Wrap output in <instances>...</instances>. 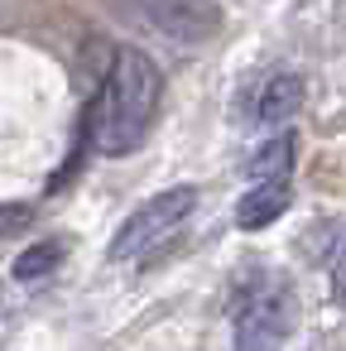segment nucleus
Here are the masks:
<instances>
[{"mask_svg":"<svg viewBox=\"0 0 346 351\" xmlns=\"http://www.w3.org/2000/svg\"><path fill=\"white\" fill-rule=\"evenodd\" d=\"M130 15L159 29L173 44H212L221 34V5L217 0H125Z\"/></svg>","mask_w":346,"mask_h":351,"instance_id":"obj_3","label":"nucleus"},{"mask_svg":"<svg viewBox=\"0 0 346 351\" xmlns=\"http://www.w3.org/2000/svg\"><path fill=\"white\" fill-rule=\"evenodd\" d=\"M288 332H293V293L284 284H274V289H260L255 298H245L231 351H284Z\"/></svg>","mask_w":346,"mask_h":351,"instance_id":"obj_4","label":"nucleus"},{"mask_svg":"<svg viewBox=\"0 0 346 351\" xmlns=\"http://www.w3.org/2000/svg\"><path fill=\"white\" fill-rule=\"evenodd\" d=\"M25 221H29V207H0V236L25 231Z\"/></svg>","mask_w":346,"mask_h":351,"instance_id":"obj_9","label":"nucleus"},{"mask_svg":"<svg viewBox=\"0 0 346 351\" xmlns=\"http://www.w3.org/2000/svg\"><path fill=\"white\" fill-rule=\"evenodd\" d=\"M58 260H63V241H39L15 260V279H39V274L58 269Z\"/></svg>","mask_w":346,"mask_h":351,"instance_id":"obj_8","label":"nucleus"},{"mask_svg":"<svg viewBox=\"0 0 346 351\" xmlns=\"http://www.w3.org/2000/svg\"><path fill=\"white\" fill-rule=\"evenodd\" d=\"M193 207H197V188H193V183H178V188L154 193V197L140 202V207L121 221V231L111 236V260L149 255L159 241H169V236L193 217Z\"/></svg>","mask_w":346,"mask_h":351,"instance_id":"obj_2","label":"nucleus"},{"mask_svg":"<svg viewBox=\"0 0 346 351\" xmlns=\"http://www.w3.org/2000/svg\"><path fill=\"white\" fill-rule=\"evenodd\" d=\"M288 169H293V135H274V140H264V145L255 149V159H250V178H255V183L288 178Z\"/></svg>","mask_w":346,"mask_h":351,"instance_id":"obj_7","label":"nucleus"},{"mask_svg":"<svg viewBox=\"0 0 346 351\" xmlns=\"http://www.w3.org/2000/svg\"><path fill=\"white\" fill-rule=\"evenodd\" d=\"M159 92H164L159 68L140 49H116L106 87L92 101V140H97V149L101 154H130L154 125Z\"/></svg>","mask_w":346,"mask_h":351,"instance_id":"obj_1","label":"nucleus"},{"mask_svg":"<svg viewBox=\"0 0 346 351\" xmlns=\"http://www.w3.org/2000/svg\"><path fill=\"white\" fill-rule=\"evenodd\" d=\"M332 293H336V303H346V241H341V250L332 260Z\"/></svg>","mask_w":346,"mask_h":351,"instance_id":"obj_10","label":"nucleus"},{"mask_svg":"<svg viewBox=\"0 0 346 351\" xmlns=\"http://www.w3.org/2000/svg\"><path fill=\"white\" fill-rule=\"evenodd\" d=\"M298 106H303V77H298V73H279V77L264 82L255 116H260L264 125H279V121H288Z\"/></svg>","mask_w":346,"mask_h":351,"instance_id":"obj_6","label":"nucleus"},{"mask_svg":"<svg viewBox=\"0 0 346 351\" xmlns=\"http://www.w3.org/2000/svg\"><path fill=\"white\" fill-rule=\"evenodd\" d=\"M293 202V188L288 178H274V183H255L240 202H236V226L240 231H264L269 221H279Z\"/></svg>","mask_w":346,"mask_h":351,"instance_id":"obj_5","label":"nucleus"}]
</instances>
